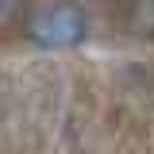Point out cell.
I'll use <instances>...</instances> for the list:
<instances>
[{
  "instance_id": "obj_3",
  "label": "cell",
  "mask_w": 154,
  "mask_h": 154,
  "mask_svg": "<svg viewBox=\"0 0 154 154\" xmlns=\"http://www.w3.org/2000/svg\"><path fill=\"white\" fill-rule=\"evenodd\" d=\"M12 8H16V0H0V19L12 16Z\"/></svg>"
},
{
  "instance_id": "obj_2",
  "label": "cell",
  "mask_w": 154,
  "mask_h": 154,
  "mask_svg": "<svg viewBox=\"0 0 154 154\" xmlns=\"http://www.w3.org/2000/svg\"><path fill=\"white\" fill-rule=\"evenodd\" d=\"M139 27L154 35V0H143V8H139Z\"/></svg>"
},
{
  "instance_id": "obj_1",
  "label": "cell",
  "mask_w": 154,
  "mask_h": 154,
  "mask_svg": "<svg viewBox=\"0 0 154 154\" xmlns=\"http://www.w3.org/2000/svg\"><path fill=\"white\" fill-rule=\"evenodd\" d=\"M89 31L85 23V12L73 8V4H46L31 16V38L38 46H77Z\"/></svg>"
}]
</instances>
